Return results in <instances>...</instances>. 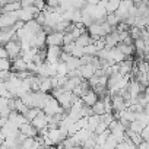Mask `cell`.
Instances as JSON below:
<instances>
[{"mask_svg": "<svg viewBox=\"0 0 149 149\" xmlns=\"http://www.w3.org/2000/svg\"><path fill=\"white\" fill-rule=\"evenodd\" d=\"M12 58H2L0 60V69L2 70H12Z\"/></svg>", "mask_w": 149, "mask_h": 149, "instance_id": "obj_18", "label": "cell"}, {"mask_svg": "<svg viewBox=\"0 0 149 149\" xmlns=\"http://www.w3.org/2000/svg\"><path fill=\"white\" fill-rule=\"evenodd\" d=\"M143 2H145V0H133L134 5H140V3H143Z\"/></svg>", "mask_w": 149, "mask_h": 149, "instance_id": "obj_26", "label": "cell"}, {"mask_svg": "<svg viewBox=\"0 0 149 149\" xmlns=\"http://www.w3.org/2000/svg\"><path fill=\"white\" fill-rule=\"evenodd\" d=\"M84 50H85V54H91V56H97V53H98V48H97V45L94 42L88 44L86 47H84Z\"/></svg>", "mask_w": 149, "mask_h": 149, "instance_id": "obj_20", "label": "cell"}, {"mask_svg": "<svg viewBox=\"0 0 149 149\" xmlns=\"http://www.w3.org/2000/svg\"><path fill=\"white\" fill-rule=\"evenodd\" d=\"M107 22H108L110 25H113V26H117V25L121 22V18H120L116 12H111V13L107 15Z\"/></svg>", "mask_w": 149, "mask_h": 149, "instance_id": "obj_14", "label": "cell"}, {"mask_svg": "<svg viewBox=\"0 0 149 149\" xmlns=\"http://www.w3.org/2000/svg\"><path fill=\"white\" fill-rule=\"evenodd\" d=\"M142 34H143V28H139L136 25L130 26V35L133 40H137V38H142Z\"/></svg>", "mask_w": 149, "mask_h": 149, "instance_id": "obj_16", "label": "cell"}, {"mask_svg": "<svg viewBox=\"0 0 149 149\" xmlns=\"http://www.w3.org/2000/svg\"><path fill=\"white\" fill-rule=\"evenodd\" d=\"M142 137L145 139V140H149V124H146L145 127H143V130H142Z\"/></svg>", "mask_w": 149, "mask_h": 149, "instance_id": "obj_25", "label": "cell"}, {"mask_svg": "<svg viewBox=\"0 0 149 149\" xmlns=\"http://www.w3.org/2000/svg\"><path fill=\"white\" fill-rule=\"evenodd\" d=\"M0 58H10L9 51L6 50V47H5V45H2V48H0Z\"/></svg>", "mask_w": 149, "mask_h": 149, "instance_id": "obj_24", "label": "cell"}, {"mask_svg": "<svg viewBox=\"0 0 149 149\" xmlns=\"http://www.w3.org/2000/svg\"><path fill=\"white\" fill-rule=\"evenodd\" d=\"M117 145H118V140H117L113 134H110L108 139H107V142L102 145V148H114V146H117Z\"/></svg>", "mask_w": 149, "mask_h": 149, "instance_id": "obj_19", "label": "cell"}, {"mask_svg": "<svg viewBox=\"0 0 149 149\" xmlns=\"http://www.w3.org/2000/svg\"><path fill=\"white\" fill-rule=\"evenodd\" d=\"M74 42H76V45H79V47H86L88 44H92L94 42V38L91 37V34L88 31H85L79 38H76V41H74Z\"/></svg>", "mask_w": 149, "mask_h": 149, "instance_id": "obj_8", "label": "cell"}, {"mask_svg": "<svg viewBox=\"0 0 149 149\" xmlns=\"http://www.w3.org/2000/svg\"><path fill=\"white\" fill-rule=\"evenodd\" d=\"M12 72H24V70H28V61L24 60V57H16L12 60Z\"/></svg>", "mask_w": 149, "mask_h": 149, "instance_id": "obj_6", "label": "cell"}, {"mask_svg": "<svg viewBox=\"0 0 149 149\" xmlns=\"http://www.w3.org/2000/svg\"><path fill=\"white\" fill-rule=\"evenodd\" d=\"M61 53H63V47L60 45H48V50H47V61L56 64L60 61V57H61Z\"/></svg>", "mask_w": 149, "mask_h": 149, "instance_id": "obj_3", "label": "cell"}, {"mask_svg": "<svg viewBox=\"0 0 149 149\" xmlns=\"http://www.w3.org/2000/svg\"><path fill=\"white\" fill-rule=\"evenodd\" d=\"M100 123H101V116L100 114H92V116L88 117V127L86 129H89L91 132H95Z\"/></svg>", "mask_w": 149, "mask_h": 149, "instance_id": "obj_11", "label": "cell"}, {"mask_svg": "<svg viewBox=\"0 0 149 149\" xmlns=\"http://www.w3.org/2000/svg\"><path fill=\"white\" fill-rule=\"evenodd\" d=\"M79 69H81V73H82V78H85V79L92 78L95 74V72H97V67L92 63L91 64H82Z\"/></svg>", "mask_w": 149, "mask_h": 149, "instance_id": "obj_7", "label": "cell"}, {"mask_svg": "<svg viewBox=\"0 0 149 149\" xmlns=\"http://www.w3.org/2000/svg\"><path fill=\"white\" fill-rule=\"evenodd\" d=\"M82 100H84V102L86 104V105H94L98 100H100V97H98V94L94 91V89H91V91H88L84 97H82Z\"/></svg>", "mask_w": 149, "mask_h": 149, "instance_id": "obj_9", "label": "cell"}, {"mask_svg": "<svg viewBox=\"0 0 149 149\" xmlns=\"http://www.w3.org/2000/svg\"><path fill=\"white\" fill-rule=\"evenodd\" d=\"M145 92H146V94L149 95V86H146V91H145Z\"/></svg>", "mask_w": 149, "mask_h": 149, "instance_id": "obj_27", "label": "cell"}, {"mask_svg": "<svg viewBox=\"0 0 149 149\" xmlns=\"http://www.w3.org/2000/svg\"><path fill=\"white\" fill-rule=\"evenodd\" d=\"M86 2H88V0H86Z\"/></svg>", "mask_w": 149, "mask_h": 149, "instance_id": "obj_28", "label": "cell"}, {"mask_svg": "<svg viewBox=\"0 0 149 149\" xmlns=\"http://www.w3.org/2000/svg\"><path fill=\"white\" fill-rule=\"evenodd\" d=\"M118 42H120V35H118V31H117V28H116L114 31H111L108 35H105V45H107L108 48H113V47H116Z\"/></svg>", "mask_w": 149, "mask_h": 149, "instance_id": "obj_5", "label": "cell"}, {"mask_svg": "<svg viewBox=\"0 0 149 149\" xmlns=\"http://www.w3.org/2000/svg\"><path fill=\"white\" fill-rule=\"evenodd\" d=\"M72 54H73L74 57H79V58H81V57L85 54V50H84V47H79V45H76V47L73 48Z\"/></svg>", "mask_w": 149, "mask_h": 149, "instance_id": "obj_21", "label": "cell"}, {"mask_svg": "<svg viewBox=\"0 0 149 149\" xmlns=\"http://www.w3.org/2000/svg\"><path fill=\"white\" fill-rule=\"evenodd\" d=\"M19 21V12L15 10V12H6V13H2L0 16V26L5 28V26H13L16 22Z\"/></svg>", "mask_w": 149, "mask_h": 149, "instance_id": "obj_1", "label": "cell"}, {"mask_svg": "<svg viewBox=\"0 0 149 149\" xmlns=\"http://www.w3.org/2000/svg\"><path fill=\"white\" fill-rule=\"evenodd\" d=\"M84 79H85V78H79V76H76V78H69L67 82L63 85V88H64L66 91H73V89L76 88Z\"/></svg>", "mask_w": 149, "mask_h": 149, "instance_id": "obj_10", "label": "cell"}, {"mask_svg": "<svg viewBox=\"0 0 149 149\" xmlns=\"http://www.w3.org/2000/svg\"><path fill=\"white\" fill-rule=\"evenodd\" d=\"M64 44V32L61 31H54L47 35V45H60L63 47Z\"/></svg>", "mask_w": 149, "mask_h": 149, "instance_id": "obj_4", "label": "cell"}, {"mask_svg": "<svg viewBox=\"0 0 149 149\" xmlns=\"http://www.w3.org/2000/svg\"><path fill=\"white\" fill-rule=\"evenodd\" d=\"M92 110H94V114H104L105 113V102L104 100H98L94 105H92Z\"/></svg>", "mask_w": 149, "mask_h": 149, "instance_id": "obj_13", "label": "cell"}, {"mask_svg": "<svg viewBox=\"0 0 149 149\" xmlns=\"http://www.w3.org/2000/svg\"><path fill=\"white\" fill-rule=\"evenodd\" d=\"M145 126H146V123L142 121V120H134V121L130 123V129L133 132H136V133H142V130H143Z\"/></svg>", "mask_w": 149, "mask_h": 149, "instance_id": "obj_15", "label": "cell"}, {"mask_svg": "<svg viewBox=\"0 0 149 149\" xmlns=\"http://www.w3.org/2000/svg\"><path fill=\"white\" fill-rule=\"evenodd\" d=\"M19 9H22V3H21V0H16V2H10V3L2 6V13L15 12V10H19Z\"/></svg>", "mask_w": 149, "mask_h": 149, "instance_id": "obj_12", "label": "cell"}, {"mask_svg": "<svg viewBox=\"0 0 149 149\" xmlns=\"http://www.w3.org/2000/svg\"><path fill=\"white\" fill-rule=\"evenodd\" d=\"M107 129H108V124H107V123H104V121H101V123L98 124V127H97V130H95V132H97V133L100 134V133L105 132Z\"/></svg>", "mask_w": 149, "mask_h": 149, "instance_id": "obj_23", "label": "cell"}, {"mask_svg": "<svg viewBox=\"0 0 149 149\" xmlns=\"http://www.w3.org/2000/svg\"><path fill=\"white\" fill-rule=\"evenodd\" d=\"M5 47L9 51V56H10L12 60L16 58V57H19L21 53H22V50H24L22 48V41H13V40H10L9 42H6Z\"/></svg>", "mask_w": 149, "mask_h": 149, "instance_id": "obj_2", "label": "cell"}, {"mask_svg": "<svg viewBox=\"0 0 149 149\" xmlns=\"http://www.w3.org/2000/svg\"><path fill=\"white\" fill-rule=\"evenodd\" d=\"M110 134H111V130H110V129H107L105 132L100 133V134H98V143H97V146H101V148H102V145L107 142V139H108Z\"/></svg>", "mask_w": 149, "mask_h": 149, "instance_id": "obj_17", "label": "cell"}, {"mask_svg": "<svg viewBox=\"0 0 149 149\" xmlns=\"http://www.w3.org/2000/svg\"><path fill=\"white\" fill-rule=\"evenodd\" d=\"M94 57H95V56H91V54H84V56L81 57V63H82V64H91V63L94 61Z\"/></svg>", "mask_w": 149, "mask_h": 149, "instance_id": "obj_22", "label": "cell"}]
</instances>
